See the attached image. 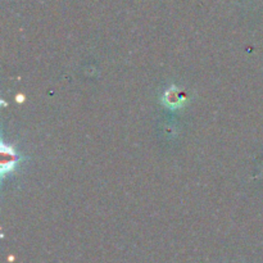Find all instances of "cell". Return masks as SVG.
I'll return each mask as SVG.
<instances>
[{"mask_svg": "<svg viewBox=\"0 0 263 263\" xmlns=\"http://www.w3.org/2000/svg\"><path fill=\"white\" fill-rule=\"evenodd\" d=\"M17 162L18 157L15 152L12 151V148H8V151H5V146H3V171L12 172L17 166Z\"/></svg>", "mask_w": 263, "mask_h": 263, "instance_id": "6da1fadb", "label": "cell"}, {"mask_svg": "<svg viewBox=\"0 0 263 263\" xmlns=\"http://www.w3.org/2000/svg\"><path fill=\"white\" fill-rule=\"evenodd\" d=\"M164 103L168 104L170 107L177 108L184 104V98L180 94V91H177L176 87H172L171 90H167L166 95H164Z\"/></svg>", "mask_w": 263, "mask_h": 263, "instance_id": "7a4b0ae2", "label": "cell"}]
</instances>
